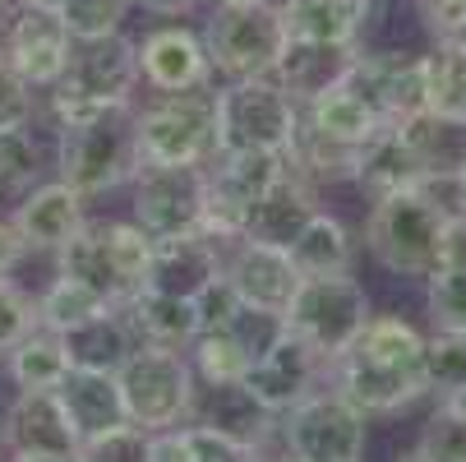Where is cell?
Instances as JSON below:
<instances>
[{"label":"cell","instance_id":"obj_1","mask_svg":"<svg viewBox=\"0 0 466 462\" xmlns=\"http://www.w3.org/2000/svg\"><path fill=\"white\" fill-rule=\"evenodd\" d=\"M452 213L434 204L430 185L407 190V194H388L374 204L365 222L370 254L397 278H430L443 263V236H448Z\"/></svg>","mask_w":466,"mask_h":462},{"label":"cell","instance_id":"obj_2","mask_svg":"<svg viewBox=\"0 0 466 462\" xmlns=\"http://www.w3.org/2000/svg\"><path fill=\"white\" fill-rule=\"evenodd\" d=\"M139 84V56L125 33L75 42L65 75L51 84V111L60 125L93 120L102 111L129 107V93Z\"/></svg>","mask_w":466,"mask_h":462},{"label":"cell","instance_id":"obj_3","mask_svg":"<svg viewBox=\"0 0 466 462\" xmlns=\"http://www.w3.org/2000/svg\"><path fill=\"white\" fill-rule=\"evenodd\" d=\"M300 129V107L273 75L231 79L213 93V144L218 153L231 149H263V153H291Z\"/></svg>","mask_w":466,"mask_h":462},{"label":"cell","instance_id":"obj_4","mask_svg":"<svg viewBox=\"0 0 466 462\" xmlns=\"http://www.w3.org/2000/svg\"><path fill=\"white\" fill-rule=\"evenodd\" d=\"M135 171L139 158H135V116H129V107L60 125V180L75 194L93 200V194L116 190Z\"/></svg>","mask_w":466,"mask_h":462},{"label":"cell","instance_id":"obj_5","mask_svg":"<svg viewBox=\"0 0 466 462\" xmlns=\"http://www.w3.org/2000/svg\"><path fill=\"white\" fill-rule=\"evenodd\" d=\"M282 46H287V24L278 0H227L204 28L208 65L227 79L273 75Z\"/></svg>","mask_w":466,"mask_h":462},{"label":"cell","instance_id":"obj_6","mask_svg":"<svg viewBox=\"0 0 466 462\" xmlns=\"http://www.w3.org/2000/svg\"><path fill=\"white\" fill-rule=\"evenodd\" d=\"M282 319H287V334H296L319 361H338L360 338L370 319V296L351 273L300 278Z\"/></svg>","mask_w":466,"mask_h":462},{"label":"cell","instance_id":"obj_7","mask_svg":"<svg viewBox=\"0 0 466 462\" xmlns=\"http://www.w3.org/2000/svg\"><path fill=\"white\" fill-rule=\"evenodd\" d=\"M116 384H120L125 421L148 435L180 426L194 407V365L180 356V347H157V343L135 347L120 365Z\"/></svg>","mask_w":466,"mask_h":462},{"label":"cell","instance_id":"obj_8","mask_svg":"<svg viewBox=\"0 0 466 462\" xmlns=\"http://www.w3.org/2000/svg\"><path fill=\"white\" fill-rule=\"evenodd\" d=\"M213 153V93L204 88L162 93V102L135 116L139 167H204Z\"/></svg>","mask_w":466,"mask_h":462},{"label":"cell","instance_id":"obj_9","mask_svg":"<svg viewBox=\"0 0 466 462\" xmlns=\"http://www.w3.org/2000/svg\"><path fill=\"white\" fill-rule=\"evenodd\" d=\"M365 412H356L338 388L305 393L296 407L282 412L278 439L300 462H360L365 453Z\"/></svg>","mask_w":466,"mask_h":462},{"label":"cell","instance_id":"obj_10","mask_svg":"<svg viewBox=\"0 0 466 462\" xmlns=\"http://www.w3.org/2000/svg\"><path fill=\"white\" fill-rule=\"evenodd\" d=\"M347 84L374 107V116L383 125H402V120L430 111L425 56H416V51H356Z\"/></svg>","mask_w":466,"mask_h":462},{"label":"cell","instance_id":"obj_11","mask_svg":"<svg viewBox=\"0 0 466 462\" xmlns=\"http://www.w3.org/2000/svg\"><path fill=\"white\" fill-rule=\"evenodd\" d=\"M204 167H139L135 171V222L153 241L189 236L204 218Z\"/></svg>","mask_w":466,"mask_h":462},{"label":"cell","instance_id":"obj_12","mask_svg":"<svg viewBox=\"0 0 466 462\" xmlns=\"http://www.w3.org/2000/svg\"><path fill=\"white\" fill-rule=\"evenodd\" d=\"M70 51H75V37L65 28L60 10L33 5V0H15L10 19H5V51L0 56H5L33 88H51L65 75V65H70Z\"/></svg>","mask_w":466,"mask_h":462},{"label":"cell","instance_id":"obj_13","mask_svg":"<svg viewBox=\"0 0 466 462\" xmlns=\"http://www.w3.org/2000/svg\"><path fill=\"white\" fill-rule=\"evenodd\" d=\"M338 393L365 416H383L397 412L416 398H425V365H407V361H388L379 352H365L360 343H351L338 356Z\"/></svg>","mask_w":466,"mask_h":462},{"label":"cell","instance_id":"obj_14","mask_svg":"<svg viewBox=\"0 0 466 462\" xmlns=\"http://www.w3.org/2000/svg\"><path fill=\"white\" fill-rule=\"evenodd\" d=\"M135 56H139V79L153 93H189V88H204L213 75L204 37L180 24H162L144 33V42H135Z\"/></svg>","mask_w":466,"mask_h":462},{"label":"cell","instance_id":"obj_15","mask_svg":"<svg viewBox=\"0 0 466 462\" xmlns=\"http://www.w3.org/2000/svg\"><path fill=\"white\" fill-rule=\"evenodd\" d=\"M222 278L245 305H263V310H287V301L300 287V273L287 250L258 245L245 236H236V254L222 259Z\"/></svg>","mask_w":466,"mask_h":462},{"label":"cell","instance_id":"obj_16","mask_svg":"<svg viewBox=\"0 0 466 462\" xmlns=\"http://www.w3.org/2000/svg\"><path fill=\"white\" fill-rule=\"evenodd\" d=\"M218 273H222V245L204 231H189V236L153 241V259H148V273H144L139 287L194 301Z\"/></svg>","mask_w":466,"mask_h":462},{"label":"cell","instance_id":"obj_17","mask_svg":"<svg viewBox=\"0 0 466 462\" xmlns=\"http://www.w3.org/2000/svg\"><path fill=\"white\" fill-rule=\"evenodd\" d=\"M314 379H319V356L296 334H282L268 352H263L258 361H249V370H245V388L273 416H282L287 407H296L305 398V393H314Z\"/></svg>","mask_w":466,"mask_h":462},{"label":"cell","instance_id":"obj_18","mask_svg":"<svg viewBox=\"0 0 466 462\" xmlns=\"http://www.w3.org/2000/svg\"><path fill=\"white\" fill-rule=\"evenodd\" d=\"M314 213H319L314 190H309L305 176L291 167L268 194H258V200L249 204L240 236H245V241H258V245H278V250H287Z\"/></svg>","mask_w":466,"mask_h":462},{"label":"cell","instance_id":"obj_19","mask_svg":"<svg viewBox=\"0 0 466 462\" xmlns=\"http://www.w3.org/2000/svg\"><path fill=\"white\" fill-rule=\"evenodd\" d=\"M360 46H328V42H305V37H287L278 65H273V79L287 88V98L296 107H305L309 98L328 93L332 84H342L351 60Z\"/></svg>","mask_w":466,"mask_h":462},{"label":"cell","instance_id":"obj_20","mask_svg":"<svg viewBox=\"0 0 466 462\" xmlns=\"http://www.w3.org/2000/svg\"><path fill=\"white\" fill-rule=\"evenodd\" d=\"M351 180H356V185L370 194V204L388 200V194H407V190L430 185L425 167L416 162V153L407 149V139L397 135L392 125H383L370 144H360V149H356Z\"/></svg>","mask_w":466,"mask_h":462},{"label":"cell","instance_id":"obj_21","mask_svg":"<svg viewBox=\"0 0 466 462\" xmlns=\"http://www.w3.org/2000/svg\"><path fill=\"white\" fill-rule=\"evenodd\" d=\"M60 338V352L65 361H70V370H97V375H120V365L129 361V352H135V323H129L120 314V305L65 328Z\"/></svg>","mask_w":466,"mask_h":462},{"label":"cell","instance_id":"obj_22","mask_svg":"<svg viewBox=\"0 0 466 462\" xmlns=\"http://www.w3.org/2000/svg\"><path fill=\"white\" fill-rule=\"evenodd\" d=\"M379 0H282L287 37L328 42V46H356L374 24Z\"/></svg>","mask_w":466,"mask_h":462},{"label":"cell","instance_id":"obj_23","mask_svg":"<svg viewBox=\"0 0 466 462\" xmlns=\"http://www.w3.org/2000/svg\"><path fill=\"white\" fill-rule=\"evenodd\" d=\"M84 227V194H75L65 180L28 190L15 209V231L28 250H60Z\"/></svg>","mask_w":466,"mask_h":462},{"label":"cell","instance_id":"obj_24","mask_svg":"<svg viewBox=\"0 0 466 462\" xmlns=\"http://www.w3.org/2000/svg\"><path fill=\"white\" fill-rule=\"evenodd\" d=\"M56 403H60L65 421H70L75 439H93V435H106V430L125 426V403H120L116 375L65 370V379L56 384Z\"/></svg>","mask_w":466,"mask_h":462},{"label":"cell","instance_id":"obj_25","mask_svg":"<svg viewBox=\"0 0 466 462\" xmlns=\"http://www.w3.org/2000/svg\"><path fill=\"white\" fill-rule=\"evenodd\" d=\"M198 426H208V430H218V435H227L245 448H263L278 435V416L245 388V379L208 384V398L198 407Z\"/></svg>","mask_w":466,"mask_h":462},{"label":"cell","instance_id":"obj_26","mask_svg":"<svg viewBox=\"0 0 466 462\" xmlns=\"http://www.w3.org/2000/svg\"><path fill=\"white\" fill-rule=\"evenodd\" d=\"M407 139V149L416 153V162L425 167L430 180H452L466 167V116H448V111H420L402 125H392Z\"/></svg>","mask_w":466,"mask_h":462},{"label":"cell","instance_id":"obj_27","mask_svg":"<svg viewBox=\"0 0 466 462\" xmlns=\"http://www.w3.org/2000/svg\"><path fill=\"white\" fill-rule=\"evenodd\" d=\"M300 120L314 129V135L342 144V149H360V144H370L379 129H383V120L374 116V107H370L347 79L332 84V88L319 93V98H309L305 111H300Z\"/></svg>","mask_w":466,"mask_h":462},{"label":"cell","instance_id":"obj_28","mask_svg":"<svg viewBox=\"0 0 466 462\" xmlns=\"http://www.w3.org/2000/svg\"><path fill=\"white\" fill-rule=\"evenodd\" d=\"M10 448H42V453H75V430L65 421L56 393H19L5 426Z\"/></svg>","mask_w":466,"mask_h":462},{"label":"cell","instance_id":"obj_29","mask_svg":"<svg viewBox=\"0 0 466 462\" xmlns=\"http://www.w3.org/2000/svg\"><path fill=\"white\" fill-rule=\"evenodd\" d=\"M129 323L144 334V343L157 347H189L198 338V305L189 296H162V292H135L125 301Z\"/></svg>","mask_w":466,"mask_h":462},{"label":"cell","instance_id":"obj_30","mask_svg":"<svg viewBox=\"0 0 466 462\" xmlns=\"http://www.w3.org/2000/svg\"><path fill=\"white\" fill-rule=\"evenodd\" d=\"M291 263L300 278H323V273H347L351 269V236L347 227L332 218V213H314L300 236L287 245Z\"/></svg>","mask_w":466,"mask_h":462},{"label":"cell","instance_id":"obj_31","mask_svg":"<svg viewBox=\"0 0 466 462\" xmlns=\"http://www.w3.org/2000/svg\"><path fill=\"white\" fill-rule=\"evenodd\" d=\"M60 273L75 278V282H84V287H93V292H102L111 305L129 301L125 282H120L116 269H111V254H106L102 227H79L70 241L60 245Z\"/></svg>","mask_w":466,"mask_h":462},{"label":"cell","instance_id":"obj_32","mask_svg":"<svg viewBox=\"0 0 466 462\" xmlns=\"http://www.w3.org/2000/svg\"><path fill=\"white\" fill-rule=\"evenodd\" d=\"M65 370H70V361L60 352V338L46 328H33L24 343L10 347V379L19 384V393H56Z\"/></svg>","mask_w":466,"mask_h":462},{"label":"cell","instance_id":"obj_33","mask_svg":"<svg viewBox=\"0 0 466 462\" xmlns=\"http://www.w3.org/2000/svg\"><path fill=\"white\" fill-rule=\"evenodd\" d=\"M102 310H111V301L102 292H93V287L60 273L46 287V296L37 301V323L46 328V334H65V328H75V323H84V319H93Z\"/></svg>","mask_w":466,"mask_h":462},{"label":"cell","instance_id":"obj_34","mask_svg":"<svg viewBox=\"0 0 466 462\" xmlns=\"http://www.w3.org/2000/svg\"><path fill=\"white\" fill-rule=\"evenodd\" d=\"M102 236H106V254H111L116 278L125 282L129 296H135L144 273H148V259H153V236L139 222H106Z\"/></svg>","mask_w":466,"mask_h":462},{"label":"cell","instance_id":"obj_35","mask_svg":"<svg viewBox=\"0 0 466 462\" xmlns=\"http://www.w3.org/2000/svg\"><path fill=\"white\" fill-rule=\"evenodd\" d=\"M70 462H153V435L125 421V426H116L106 435L79 439Z\"/></svg>","mask_w":466,"mask_h":462},{"label":"cell","instance_id":"obj_36","mask_svg":"<svg viewBox=\"0 0 466 462\" xmlns=\"http://www.w3.org/2000/svg\"><path fill=\"white\" fill-rule=\"evenodd\" d=\"M430 319L443 334H466V259L443 263L430 278Z\"/></svg>","mask_w":466,"mask_h":462},{"label":"cell","instance_id":"obj_37","mask_svg":"<svg viewBox=\"0 0 466 462\" xmlns=\"http://www.w3.org/2000/svg\"><path fill=\"white\" fill-rule=\"evenodd\" d=\"M189 347H194V370L208 384H231V379H245V370H249V356L236 347V338L227 328H208Z\"/></svg>","mask_w":466,"mask_h":462},{"label":"cell","instance_id":"obj_38","mask_svg":"<svg viewBox=\"0 0 466 462\" xmlns=\"http://www.w3.org/2000/svg\"><path fill=\"white\" fill-rule=\"evenodd\" d=\"M227 334L236 338V347L249 356V361H258L263 352H268L282 334H287V319H282V310H263V305H236V314L222 323Z\"/></svg>","mask_w":466,"mask_h":462},{"label":"cell","instance_id":"obj_39","mask_svg":"<svg viewBox=\"0 0 466 462\" xmlns=\"http://www.w3.org/2000/svg\"><path fill=\"white\" fill-rule=\"evenodd\" d=\"M466 379V334H439L425 338V384L430 393H448Z\"/></svg>","mask_w":466,"mask_h":462},{"label":"cell","instance_id":"obj_40","mask_svg":"<svg viewBox=\"0 0 466 462\" xmlns=\"http://www.w3.org/2000/svg\"><path fill=\"white\" fill-rule=\"evenodd\" d=\"M125 10H129V0H60V19H65L75 42L120 33Z\"/></svg>","mask_w":466,"mask_h":462},{"label":"cell","instance_id":"obj_41","mask_svg":"<svg viewBox=\"0 0 466 462\" xmlns=\"http://www.w3.org/2000/svg\"><path fill=\"white\" fill-rule=\"evenodd\" d=\"M37 180V144L28 129H0V194H24Z\"/></svg>","mask_w":466,"mask_h":462},{"label":"cell","instance_id":"obj_42","mask_svg":"<svg viewBox=\"0 0 466 462\" xmlns=\"http://www.w3.org/2000/svg\"><path fill=\"white\" fill-rule=\"evenodd\" d=\"M420 457L430 462H466V421L448 407H439L420 435Z\"/></svg>","mask_w":466,"mask_h":462},{"label":"cell","instance_id":"obj_43","mask_svg":"<svg viewBox=\"0 0 466 462\" xmlns=\"http://www.w3.org/2000/svg\"><path fill=\"white\" fill-rule=\"evenodd\" d=\"M33 328H37V305L15 282L0 278V352H10L15 343H24Z\"/></svg>","mask_w":466,"mask_h":462},{"label":"cell","instance_id":"obj_44","mask_svg":"<svg viewBox=\"0 0 466 462\" xmlns=\"http://www.w3.org/2000/svg\"><path fill=\"white\" fill-rule=\"evenodd\" d=\"M33 120V84L0 56V129H24Z\"/></svg>","mask_w":466,"mask_h":462},{"label":"cell","instance_id":"obj_45","mask_svg":"<svg viewBox=\"0 0 466 462\" xmlns=\"http://www.w3.org/2000/svg\"><path fill=\"white\" fill-rule=\"evenodd\" d=\"M185 444L194 462H254V448L208 430V426H185Z\"/></svg>","mask_w":466,"mask_h":462},{"label":"cell","instance_id":"obj_46","mask_svg":"<svg viewBox=\"0 0 466 462\" xmlns=\"http://www.w3.org/2000/svg\"><path fill=\"white\" fill-rule=\"evenodd\" d=\"M194 305H198V334H208V328H222L231 314H236V305H240V296L231 292V282L218 273L204 292L194 296Z\"/></svg>","mask_w":466,"mask_h":462},{"label":"cell","instance_id":"obj_47","mask_svg":"<svg viewBox=\"0 0 466 462\" xmlns=\"http://www.w3.org/2000/svg\"><path fill=\"white\" fill-rule=\"evenodd\" d=\"M420 15L439 42H461L466 37V0H420Z\"/></svg>","mask_w":466,"mask_h":462},{"label":"cell","instance_id":"obj_48","mask_svg":"<svg viewBox=\"0 0 466 462\" xmlns=\"http://www.w3.org/2000/svg\"><path fill=\"white\" fill-rule=\"evenodd\" d=\"M24 236L15 231V222H0V278H5L10 269H15V263L24 259Z\"/></svg>","mask_w":466,"mask_h":462},{"label":"cell","instance_id":"obj_49","mask_svg":"<svg viewBox=\"0 0 466 462\" xmlns=\"http://www.w3.org/2000/svg\"><path fill=\"white\" fill-rule=\"evenodd\" d=\"M129 5H139L148 15H189L194 5H204V0H129Z\"/></svg>","mask_w":466,"mask_h":462},{"label":"cell","instance_id":"obj_50","mask_svg":"<svg viewBox=\"0 0 466 462\" xmlns=\"http://www.w3.org/2000/svg\"><path fill=\"white\" fill-rule=\"evenodd\" d=\"M10 462H70V453H42V448H15Z\"/></svg>","mask_w":466,"mask_h":462},{"label":"cell","instance_id":"obj_51","mask_svg":"<svg viewBox=\"0 0 466 462\" xmlns=\"http://www.w3.org/2000/svg\"><path fill=\"white\" fill-rule=\"evenodd\" d=\"M443 407H448V412H457V416L466 421V379H461V384L448 393V398H443Z\"/></svg>","mask_w":466,"mask_h":462},{"label":"cell","instance_id":"obj_52","mask_svg":"<svg viewBox=\"0 0 466 462\" xmlns=\"http://www.w3.org/2000/svg\"><path fill=\"white\" fill-rule=\"evenodd\" d=\"M448 185L457 190V204H461V218H466V167H461V171H457V176H452Z\"/></svg>","mask_w":466,"mask_h":462},{"label":"cell","instance_id":"obj_53","mask_svg":"<svg viewBox=\"0 0 466 462\" xmlns=\"http://www.w3.org/2000/svg\"><path fill=\"white\" fill-rule=\"evenodd\" d=\"M411 462H430V457H411Z\"/></svg>","mask_w":466,"mask_h":462},{"label":"cell","instance_id":"obj_54","mask_svg":"<svg viewBox=\"0 0 466 462\" xmlns=\"http://www.w3.org/2000/svg\"><path fill=\"white\" fill-rule=\"evenodd\" d=\"M218 5H227V0H218Z\"/></svg>","mask_w":466,"mask_h":462}]
</instances>
